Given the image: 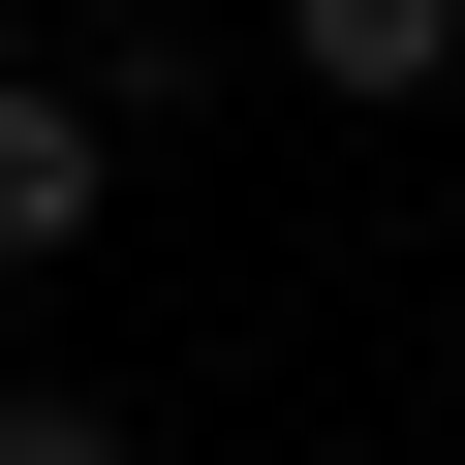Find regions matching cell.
Listing matches in <instances>:
<instances>
[{
    "instance_id": "6da1fadb",
    "label": "cell",
    "mask_w": 465,
    "mask_h": 465,
    "mask_svg": "<svg viewBox=\"0 0 465 465\" xmlns=\"http://www.w3.org/2000/svg\"><path fill=\"white\" fill-rule=\"evenodd\" d=\"M94 217H124V94L94 63H0V280H63Z\"/></svg>"
},
{
    "instance_id": "7a4b0ae2",
    "label": "cell",
    "mask_w": 465,
    "mask_h": 465,
    "mask_svg": "<svg viewBox=\"0 0 465 465\" xmlns=\"http://www.w3.org/2000/svg\"><path fill=\"white\" fill-rule=\"evenodd\" d=\"M280 63H311V94H434V63H465V0H280Z\"/></svg>"
},
{
    "instance_id": "3957f363",
    "label": "cell",
    "mask_w": 465,
    "mask_h": 465,
    "mask_svg": "<svg viewBox=\"0 0 465 465\" xmlns=\"http://www.w3.org/2000/svg\"><path fill=\"white\" fill-rule=\"evenodd\" d=\"M0 465H124V403L94 372H0Z\"/></svg>"
},
{
    "instance_id": "277c9868",
    "label": "cell",
    "mask_w": 465,
    "mask_h": 465,
    "mask_svg": "<svg viewBox=\"0 0 465 465\" xmlns=\"http://www.w3.org/2000/svg\"><path fill=\"white\" fill-rule=\"evenodd\" d=\"M0 63H32V0H0Z\"/></svg>"
}]
</instances>
